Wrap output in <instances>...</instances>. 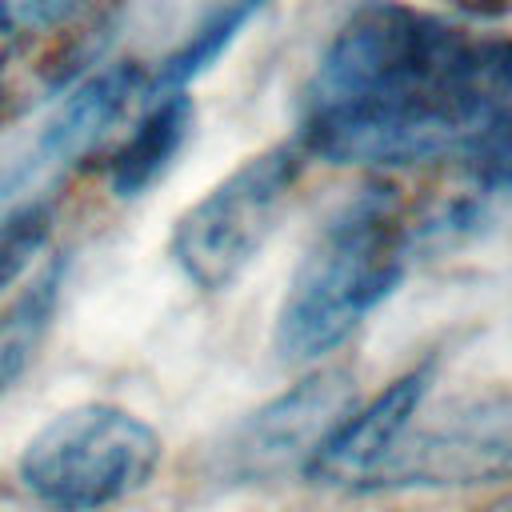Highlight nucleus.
Here are the masks:
<instances>
[{
	"label": "nucleus",
	"instance_id": "nucleus-7",
	"mask_svg": "<svg viewBox=\"0 0 512 512\" xmlns=\"http://www.w3.org/2000/svg\"><path fill=\"white\" fill-rule=\"evenodd\" d=\"M512 472V400H480L420 432H404L360 488L476 484Z\"/></svg>",
	"mask_w": 512,
	"mask_h": 512
},
{
	"label": "nucleus",
	"instance_id": "nucleus-3",
	"mask_svg": "<svg viewBox=\"0 0 512 512\" xmlns=\"http://www.w3.org/2000/svg\"><path fill=\"white\" fill-rule=\"evenodd\" d=\"M160 432L120 404H76L20 452V484L56 512H96L140 492L160 468Z\"/></svg>",
	"mask_w": 512,
	"mask_h": 512
},
{
	"label": "nucleus",
	"instance_id": "nucleus-13",
	"mask_svg": "<svg viewBox=\"0 0 512 512\" xmlns=\"http://www.w3.org/2000/svg\"><path fill=\"white\" fill-rule=\"evenodd\" d=\"M48 232H52V208L48 204H36V208L0 224V292L40 256V248L48 244Z\"/></svg>",
	"mask_w": 512,
	"mask_h": 512
},
{
	"label": "nucleus",
	"instance_id": "nucleus-4",
	"mask_svg": "<svg viewBox=\"0 0 512 512\" xmlns=\"http://www.w3.org/2000/svg\"><path fill=\"white\" fill-rule=\"evenodd\" d=\"M304 160L308 156L296 140H280L236 164L220 184H212L176 216L168 236L172 264L200 292H224L236 284L280 228Z\"/></svg>",
	"mask_w": 512,
	"mask_h": 512
},
{
	"label": "nucleus",
	"instance_id": "nucleus-9",
	"mask_svg": "<svg viewBox=\"0 0 512 512\" xmlns=\"http://www.w3.org/2000/svg\"><path fill=\"white\" fill-rule=\"evenodd\" d=\"M192 120H196V108H192L188 88L148 92L144 104L136 108L132 128L120 136V144L104 160L112 196H120V200L144 196L184 152V144L192 136Z\"/></svg>",
	"mask_w": 512,
	"mask_h": 512
},
{
	"label": "nucleus",
	"instance_id": "nucleus-2",
	"mask_svg": "<svg viewBox=\"0 0 512 512\" xmlns=\"http://www.w3.org/2000/svg\"><path fill=\"white\" fill-rule=\"evenodd\" d=\"M468 36L412 4L376 0L356 8L316 56L304 92L300 120L380 104L448 80Z\"/></svg>",
	"mask_w": 512,
	"mask_h": 512
},
{
	"label": "nucleus",
	"instance_id": "nucleus-12",
	"mask_svg": "<svg viewBox=\"0 0 512 512\" xmlns=\"http://www.w3.org/2000/svg\"><path fill=\"white\" fill-rule=\"evenodd\" d=\"M92 0H0V60L12 64L24 48L68 32Z\"/></svg>",
	"mask_w": 512,
	"mask_h": 512
},
{
	"label": "nucleus",
	"instance_id": "nucleus-15",
	"mask_svg": "<svg viewBox=\"0 0 512 512\" xmlns=\"http://www.w3.org/2000/svg\"><path fill=\"white\" fill-rule=\"evenodd\" d=\"M436 4H444V8H452L460 16H480V20L500 16V12L512 8V0H436Z\"/></svg>",
	"mask_w": 512,
	"mask_h": 512
},
{
	"label": "nucleus",
	"instance_id": "nucleus-10",
	"mask_svg": "<svg viewBox=\"0 0 512 512\" xmlns=\"http://www.w3.org/2000/svg\"><path fill=\"white\" fill-rule=\"evenodd\" d=\"M268 0H216L200 24L184 36L180 48H172L152 72H148V92H172V88H188L196 76H204L232 44L236 36L264 12Z\"/></svg>",
	"mask_w": 512,
	"mask_h": 512
},
{
	"label": "nucleus",
	"instance_id": "nucleus-8",
	"mask_svg": "<svg viewBox=\"0 0 512 512\" xmlns=\"http://www.w3.org/2000/svg\"><path fill=\"white\" fill-rule=\"evenodd\" d=\"M432 384V364H420L404 372L396 384H388L380 396H372L364 408H352L328 440L316 448V456L304 464V476L312 484H364V476L392 452V444L408 432L412 416L420 412Z\"/></svg>",
	"mask_w": 512,
	"mask_h": 512
},
{
	"label": "nucleus",
	"instance_id": "nucleus-6",
	"mask_svg": "<svg viewBox=\"0 0 512 512\" xmlns=\"http://www.w3.org/2000/svg\"><path fill=\"white\" fill-rule=\"evenodd\" d=\"M356 396V376L348 368L308 372L208 448V476L216 484H264L296 468L304 472L328 432L356 408Z\"/></svg>",
	"mask_w": 512,
	"mask_h": 512
},
{
	"label": "nucleus",
	"instance_id": "nucleus-5",
	"mask_svg": "<svg viewBox=\"0 0 512 512\" xmlns=\"http://www.w3.org/2000/svg\"><path fill=\"white\" fill-rule=\"evenodd\" d=\"M148 72L152 68L140 60H108L60 96L40 132L0 160V224L48 204V192L112 140V132L144 104Z\"/></svg>",
	"mask_w": 512,
	"mask_h": 512
},
{
	"label": "nucleus",
	"instance_id": "nucleus-1",
	"mask_svg": "<svg viewBox=\"0 0 512 512\" xmlns=\"http://www.w3.org/2000/svg\"><path fill=\"white\" fill-rule=\"evenodd\" d=\"M416 228L392 188L368 184L344 200L304 248L272 324L280 360H320L344 344L404 280Z\"/></svg>",
	"mask_w": 512,
	"mask_h": 512
},
{
	"label": "nucleus",
	"instance_id": "nucleus-14",
	"mask_svg": "<svg viewBox=\"0 0 512 512\" xmlns=\"http://www.w3.org/2000/svg\"><path fill=\"white\" fill-rule=\"evenodd\" d=\"M464 160H468L472 176H476L484 188L512 196V128H500V132L484 136Z\"/></svg>",
	"mask_w": 512,
	"mask_h": 512
},
{
	"label": "nucleus",
	"instance_id": "nucleus-11",
	"mask_svg": "<svg viewBox=\"0 0 512 512\" xmlns=\"http://www.w3.org/2000/svg\"><path fill=\"white\" fill-rule=\"evenodd\" d=\"M60 284H64V260H48L28 280V288L0 312V396L24 376L40 340L48 336Z\"/></svg>",
	"mask_w": 512,
	"mask_h": 512
},
{
	"label": "nucleus",
	"instance_id": "nucleus-16",
	"mask_svg": "<svg viewBox=\"0 0 512 512\" xmlns=\"http://www.w3.org/2000/svg\"><path fill=\"white\" fill-rule=\"evenodd\" d=\"M8 104H12V64L0 60V116L8 112Z\"/></svg>",
	"mask_w": 512,
	"mask_h": 512
}]
</instances>
